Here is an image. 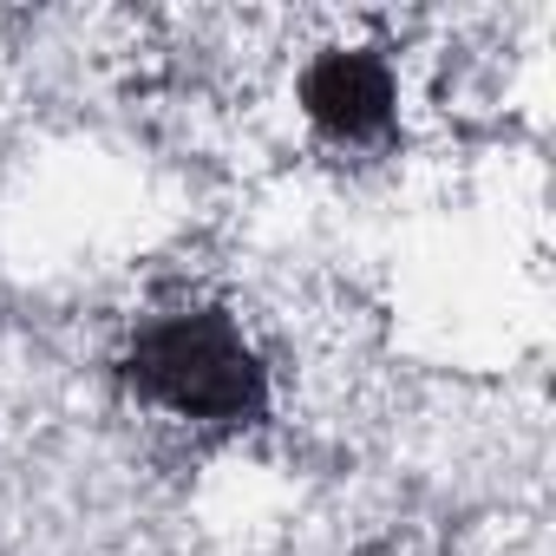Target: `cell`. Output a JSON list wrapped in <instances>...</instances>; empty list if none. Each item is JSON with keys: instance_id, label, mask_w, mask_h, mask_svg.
<instances>
[{"instance_id": "6da1fadb", "label": "cell", "mask_w": 556, "mask_h": 556, "mask_svg": "<svg viewBox=\"0 0 556 556\" xmlns=\"http://www.w3.org/2000/svg\"><path fill=\"white\" fill-rule=\"evenodd\" d=\"M138 380L190 419H236L255 400V361L216 321H164L157 334H144Z\"/></svg>"}, {"instance_id": "7a4b0ae2", "label": "cell", "mask_w": 556, "mask_h": 556, "mask_svg": "<svg viewBox=\"0 0 556 556\" xmlns=\"http://www.w3.org/2000/svg\"><path fill=\"white\" fill-rule=\"evenodd\" d=\"M308 105H315L321 125L361 138V131H380V125H387L393 92H387V73H380L374 60H361V53H334V60L315 66V79H308Z\"/></svg>"}]
</instances>
